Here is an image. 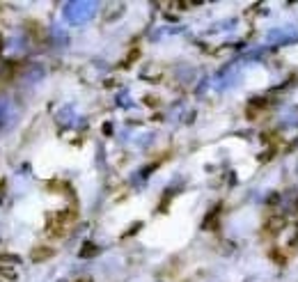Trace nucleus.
I'll list each match as a JSON object with an SVG mask.
<instances>
[{
    "label": "nucleus",
    "instance_id": "nucleus-1",
    "mask_svg": "<svg viewBox=\"0 0 298 282\" xmlns=\"http://www.w3.org/2000/svg\"><path fill=\"white\" fill-rule=\"evenodd\" d=\"M76 222V209H65L60 214H51L48 216L46 227L51 232V236H65V232Z\"/></svg>",
    "mask_w": 298,
    "mask_h": 282
},
{
    "label": "nucleus",
    "instance_id": "nucleus-2",
    "mask_svg": "<svg viewBox=\"0 0 298 282\" xmlns=\"http://www.w3.org/2000/svg\"><path fill=\"white\" fill-rule=\"evenodd\" d=\"M271 108H268V103L266 101H252V103H248V110H245V115H248V120H259V115L262 113H268Z\"/></svg>",
    "mask_w": 298,
    "mask_h": 282
},
{
    "label": "nucleus",
    "instance_id": "nucleus-3",
    "mask_svg": "<svg viewBox=\"0 0 298 282\" xmlns=\"http://www.w3.org/2000/svg\"><path fill=\"white\" fill-rule=\"evenodd\" d=\"M285 225H287V216H280V214L268 216V220H266V229H268L271 234H278Z\"/></svg>",
    "mask_w": 298,
    "mask_h": 282
},
{
    "label": "nucleus",
    "instance_id": "nucleus-4",
    "mask_svg": "<svg viewBox=\"0 0 298 282\" xmlns=\"http://www.w3.org/2000/svg\"><path fill=\"white\" fill-rule=\"evenodd\" d=\"M53 255H55V252L51 248H46V246H37V248L30 252V259L39 264V262H44V259H51Z\"/></svg>",
    "mask_w": 298,
    "mask_h": 282
},
{
    "label": "nucleus",
    "instance_id": "nucleus-5",
    "mask_svg": "<svg viewBox=\"0 0 298 282\" xmlns=\"http://www.w3.org/2000/svg\"><path fill=\"white\" fill-rule=\"evenodd\" d=\"M97 252H99V248H97L94 243H85L83 250H80V255H83V257H92V255H97Z\"/></svg>",
    "mask_w": 298,
    "mask_h": 282
},
{
    "label": "nucleus",
    "instance_id": "nucleus-6",
    "mask_svg": "<svg viewBox=\"0 0 298 282\" xmlns=\"http://www.w3.org/2000/svg\"><path fill=\"white\" fill-rule=\"evenodd\" d=\"M76 282H92L90 278H80V280H76Z\"/></svg>",
    "mask_w": 298,
    "mask_h": 282
}]
</instances>
